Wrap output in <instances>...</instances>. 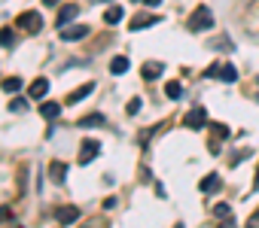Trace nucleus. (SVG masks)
<instances>
[{
  "label": "nucleus",
  "instance_id": "nucleus-9",
  "mask_svg": "<svg viewBox=\"0 0 259 228\" xmlns=\"http://www.w3.org/2000/svg\"><path fill=\"white\" fill-rule=\"evenodd\" d=\"M46 91H49V79H46V76H37V79L31 82V88H28V94H31V97H37V100H40V97H46Z\"/></svg>",
  "mask_w": 259,
  "mask_h": 228
},
{
  "label": "nucleus",
  "instance_id": "nucleus-34",
  "mask_svg": "<svg viewBox=\"0 0 259 228\" xmlns=\"http://www.w3.org/2000/svg\"><path fill=\"white\" fill-rule=\"evenodd\" d=\"M43 4H46V7H55V4H58V0H43Z\"/></svg>",
  "mask_w": 259,
  "mask_h": 228
},
{
  "label": "nucleus",
  "instance_id": "nucleus-17",
  "mask_svg": "<svg viewBox=\"0 0 259 228\" xmlns=\"http://www.w3.org/2000/svg\"><path fill=\"white\" fill-rule=\"evenodd\" d=\"M122 16H125V13H122V7H119V4H113V7L104 13V22H107V25H119V22H122Z\"/></svg>",
  "mask_w": 259,
  "mask_h": 228
},
{
  "label": "nucleus",
  "instance_id": "nucleus-30",
  "mask_svg": "<svg viewBox=\"0 0 259 228\" xmlns=\"http://www.w3.org/2000/svg\"><path fill=\"white\" fill-rule=\"evenodd\" d=\"M10 219V207H0V222H7Z\"/></svg>",
  "mask_w": 259,
  "mask_h": 228
},
{
  "label": "nucleus",
  "instance_id": "nucleus-32",
  "mask_svg": "<svg viewBox=\"0 0 259 228\" xmlns=\"http://www.w3.org/2000/svg\"><path fill=\"white\" fill-rule=\"evenodd\" d=\"M220 228H235V222H232V219H223V225H220Z\"/></svg>",
  "mask_w": 259,
  "mask_h": 228
},
{
  "label": "nucleus",
  "instance_id": "nucleus-36",
  "mask_svg": "<svg viewBox=\"0 0 259 228\" xmlns=\"http://www.w3.org/2000/svg\"><path fill=\"white\" fill-rule=\"evenodd\" d=\"M174 228H183V225H174Z\"/></svg>",
  "mask_w": 259,
  "mask_h": 228
},
{
  "label": "nucleus",
  "instance_id": "nucleus-33",
  "mask_svg": "<svg viewBox=\"0 0 259 228\" xmlns=\"http://www.w3.org/2000/svg\"><path fill=\"white\" fill-rule=\"evenodd\" d=\"M253 186H256V189H259V167H256V180H253Z\"/></svg>",
  "mask_w": 259,
  "mask_h": 228
},
{
  "label": "nucleus",
  "instance_id": "nucleus-3",
  "mask_svg": "<svg viewBox=\"0 0 259 228\" xmlns=\"http://www.w3.org/2000/svg\"><path fill=\"white\" fill-rule=\"evenodd\" d=\"M183 125L186 128H192V131H198V128H204L207 125V112L201 109V106H195V109H189L186 116H183Z\"/></svg>",
  "mask_w": 259,
  "mask_h": 228
},
{
  "label": "nucleus",
  "instance_id": "nucleus-15",
  "mask_svg": "<svg viewBox=\"0 0 259 228\" xmlns=\"http://www.w3.org/2000/svg\"><path fill=\"white\" fill-rule=\"evenodd\" d=\"M104 122H107V119L101 116V112H92V116H82V119H79V128H101Z\"/></svg>",
  "mask_w": 259,
  "mask_h": 228
},
{
  "label": "nucleus",
  "instance_id": "nucleus-23",
  "mask_svg": "<svg viewBox=\"0 0 259 228\" xmlns=\"http://www.w3.org/2000/svg\"><path fill=\"white\" fill-rule=\"evenodd\" d=\"M213 216H217V219H229V216H232V207H229V204H217V207H213Z\"/></svg>",
  "mask_w": 259,
  "mask_h": 228
},
{
  "label": "nucleus",
  "instance_id": "nucleus-31",
  "mask_svg": "<svg viewBox=\"0 0 259 228\" xmlns=\"http://www.w3.org/2000/svg\"><path fill=\"white\" fill-rule=\"evenodd\" d=\"M135 4H147V7H159L162 0H135Z\"/></svg>",
  "mask_w": 259,
  "mask_h": 228
},
{
  "label": "nucleus",
  "instance_id": "nucleus-24",
  "mask_svg": "<svg viewBox=\"0 0 259 228\" xmlns=\"http://www.w3.org/2000/svg\"><path fill=\"white\" fill-rule=\"evenodd\" d=\"M13 40H16V34L10 28H0V46H13Z\"/></svg>",
  "mask_w": 259,
  "mask_h": 228
},
{
  "label": "nucleus",
  "instance_id": "nucleus-21",
  "mask_svg": "<svg viewBox=\"0 0 259 228\" xmlns=\"http://www.w3.org/2000/svg\"><path fill=\"white\" fill-rule=\"evenodd\" d=\"M210 134H213L217 140H226V137H229V128H226L223 122H213V128H210Z\"/></svg>",
  "mask_w": 259,
  "mask_h": 228
},
{
  "label": "nucleus",
  "instance_id": "nucleus-11",
  "mask_svg": "<svg viewBox=\"0 0 259 228\" xmlns=\"http://www.w3.org/2000/svg\"><path fill=\"white\" fill-rule=\"evenodd\" d=\"M58 112H61V106H58L55 100H46V103H40V116H43L46 122H55V119H58Z\"/></svg>",
  "mask_w": 259,
  "mask_h": 228
},
{
  "label": "nucleus",
  "instance_id": "nucleus-14",
  "mask_svg": "<svg viewBox=\"0 0 259 228\" xmlns=\"http://www.w3.org/2000/svg\"><path fill=\"white\" fill-rule=\"evenodd\" d=\"M55 219H58L61 225H73V222L79 219V210H76V207H61V210L55 213Z\"/></svg>",
  "mask_w": 259,
  "mask_h": 228
},
{
  "label": "nucleus",
  "instance_id": "nucleus-20",
  "mask_svg": "<svg viewBox=\"0 0 259 228\" xmlns=\"http://www.w3.org/2000/svg\"><path fill=\"white\" fill-rule=\"evenodd\" d=\"M165 94H168L171 100H180V94H183V85H180V82H168V85H165Z\"/></svg>",
  "mask_w": 259,
  "mask_h": 228
},
{
  "label": "nucleus",
  "instance_id": "nucleus-8",
  "mask_svg": "<svg viewBox=\"0 0 259 228\" xmlns=\"http://www.w3.org/2000/svg\"><path fill=\"white\" fill-rule=\"evenodd\" d=\"M162 22V16H138V19H132V31H144V28H153V25H159Z\"/></svg>",
  "mask_w": 259,
  "mask_h": 228
},
{
  "label": "nucleus",
  "instance_id": "nucleus-16",
  "mask_svg": "<svg viewBox=\"0 0 259 228\" xmlns=\"http://www.w3.org/2000/svg\"><path fill=\"white\" fill-rule=\"evenodd\" d=\"M0 85H4V91H7V94H16L19 88H25V82H22V76H7L4 82H0Z\"/></svg>",
  "mask_w": 259,
  "mask_h": 228
},
{
  "label": "nucleus",
  "instance_id": "nucleus-12",
  "mask_svg": "<svg viewBox=\"0 0 259 228\" xmlns=\"http://www.w3.org/2000/svg\"><path fill=\"white\" fill-rule=\"evenodd\" d=\"M141 73H144V79H159V76L165 73V64H159V61H147V64L141 67Z\"/></svg>",
  "mask_w": 259,
  "mask_h": 228
},
{
  "label": "nucleus",
  "instance_id": "nucleus-6",
  "mask_svg": "<svg viewBox=\"0 0 259 228\" xmlns=\"http://www.w3.org/2000/svg\"><path fill=\"white\" fill-rule=\"evenodd\" d=\"M49 180H52L55 186H64V180H67V164H64V161H49Z\"/></svg>",
  "mask_w": 259,
  "mask_h": 228
},
{
  "label": "nucleus",
  "instance_id": "nucleus-5",
  "mask_svg": "<svg viewBox=\"0 0 259 228\" xmlns=\"http://www.w3.org/2000/svg\"><path fill=\"white\" fill-rule=\"evenodd\" d=\"M82 37H89V28H85V25L61 28V40H64V43H76V40H82Z\"/></svg>",
  "mask_w": 259,
  "mask_h": 228
},
{
  "label": "nucleus",
  "instance_id": "nucleus-7",
  "mask_svg": "<svg viewBox=\"0 0 259 228\" xmlns=\"http://www.w3.org/2000/svg\"><path fill=\"white\" fill-rule=\"evenodd\" d=\"M76 13H79V7H76V4H67V7H61V13H58L55 25H58V28H67V25L76 19Z\"/></svg>",
  "mask_w": 259,
  "mask_h": 228
},
{
  "label": "nucleus",
  "instance_id": "nucleus-2",
  "mask_svg": "<svg viewBox=\"0 0 259 228\" xmlns=\"http://www.w3.org/2000/svg\"><path fill=\"white\" fill-rule=\"evenodd\" d=\"M19 28H22L25 34H40V31H43V16L34 13V10H28V13L19 16Z\"/></svg>",
  "mask_w": 259,
  "mask_h": 228
},
{
  "label": "nucleus",
  "instance_id": "nucleus-29",
  "mask_svg": "<svg viewBox=\"0 0 259 228\" xmlns=\"http://www.w3.org/2000/svg\"><path fill=\"white\" fill-rule=\"evenodd\" d=\"M217 49H223V52H229V49H232V43H229L226 37H220V40H217Z\"/></svg>",
  "mask_w": 259,
  "mask_h": 228
},
{
  "label": "nucleus",
  "instance_id": "nucleus-10",
  "mask_svg": "<svg viewBox=\"0 0 259 228\" xmlns=\"http://www.w3.org/2000/svg\"><path fill=\"white\" fill-rule=\"evenodd\" d=\"M204 195H210V192H220L223 189V180H220V174H207L204 180H201V186H198Z\"/></svg>",
  "mask_w": 259,
  "mask_h": 228
},
{
  "label": "nucleus",
  "instance_id": "nucleus-4",
  "mask_svg": "<svg viewBox=\"0 0 259 228\" xmlns=\"http://www.w3.org/2000/svg\"><path fill=\"white\" fill-rule=\"evenodd\" d=\"M98 152H101V143L92 140V137H85L82 146H79V158H76V161H79V164H89L92 158H98Z\"/></svg>",
  "mask_w": 259,
  "mask_h": 228
},
{
  "label": "nucleus",
  "instance_id": "nucleus-28",
  "mask_svg": "<svg viewBox=\"0 0 259 228\" xmlns=\"http://www.w3.org/2000/svg\"><path fill=\"white\" fill-rule=\"evenodd\" d=\"M244 228H259V210H253V216L247 219V225Z\"/></svg>",
  "mask_w": 259,
  "mask_h": 228
},
{
  "label": "nucleus",
  "instance_id": "nucleus-18",
  "mask_svg": "<svg viewBox=\"0 0 259 228\" xmlns=\"http://www.w3.org/2000/svg\"><path fill=\"white\" fill-rule=\"evenodd\" d=\"M220 79L223 82H235L238 79V67L235 64H220Z\"/></svg>",
  "mask_w": 259,
  "mask_h": 228
},
{
  "label": "nucleus",
  "instance_id": "nucleus-35",
  "mask_svg": "<svg viewBox=\"0 0 259 228\" xmlns=\"http://www.w3.org/2000/svg\"><path fill=\"white\" fill-rule=\"evenodd\" d=\"M92 4H107V0H92Z\"/></svg>",
  "mask_w": 259,
  "mask_h": 228
},
{
  "label": "nucleus",
  "instance_id": "nucleus-25",
  "mask_svg": "<svg viewBox=\"0 0 259 228\" xmlns=\"http://www.w3.org/2000/svg\"><path fill=\"white\" fill-rule=\"evenodd\" d=\"M25 109H28V100H25V97H16V100L10 103V112H25Z\"/></svg>",
  "mask_w": 259,
  "mask_h": 228
},
{
  "label": "nucleus",
  "instance_id": "nucleus-19",
  "mask_svg": "<svg viewBox=\"0 0 259 228\" xmlns=\"http://www.w3.org/2000/svg\"><path fill=\"white\" fill-rule=\"evenodd\" d=\"M125 70H128V58H122V55H119V58H113V61H110V73H113V76H122Z\"/></svg>",
  "mask_w": 259,
  "mask_h": 228
},
{
  "label": "nucleus",
  "instance_id": "nucleus-1",
  "mask_svg": "<svg viewBox=\"0 0 259 228\" xmlns=\"http://www.w3.org/2000/svg\"><path fill=\"white\" fill-rule=\"evenodd\" d=\"M213 28V13L207 7H198L192 16H189V31L192 34H201V31H210Z\"/></svg>",
  "mask_w": 259,
  "mask_h": 228
},
{
  "label": "nucleus",
  "instance_id": "nucleus-13",
  "mask_svg": "<svg viewBox=\"0 0 259 228\" xmlns=\"http://www.w3.org/2000/svg\"><path fill=\"white\" fill-rule=\"evenodd\" d=\"M92 91H95V82H82L76 91H70V94H67V103H79V100H82V97H89Z\"/></svg>",
  "mask_w": 259,
  "mask_h": 228
},
{
  "label": "nucleus",
  "instance_id": "nucleus-26",
  "mask_svg": "<svg viewBox=\"0 0 259 228\" xmlns=\"http://www.w3.org/2000/svg\"><path fill=\"white\" fill-rule=\"evenodd\" d=\"M156 131H165V125H156V128H147V131H141V137H138V140H141V143H150V137H153Z\"/></svg>",
  "mask_w": 259,
  "mask_h": 228
},
{
  "label": "nucleus",
  "instance_id": "nucleus-22",
  "mask_svg": "<svg viewBox=\"0 0 259 228\" xmlns=\"http://www.w3.org/2000/svg\"><path fill=\"white\" fill-rule=\"evenodd\" d=\"M141 106H144V100L141 97H132V100H128V106H125V112H128V116H138Z\"/></svg>",
  "mask_w": 259,
  "mask_h": 228
},
{
  "label": "nucleus",
  "instance_id": "nucleus-27",
  "mask_svg": "<svg viewBox=\"0 0 259 228\" xmlns=\"http://www.w3.org/2000/svg\"><path fill=\"white\" fill-rule=\"evenodd\" d=\"M220 146H223V140H217V137H210V140H207V149H210L213 155L220 152Z\"/></svg>",
  "mask_w": 259,
  "mask_h": 228
}]
</instances>
